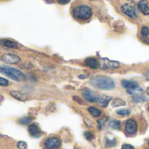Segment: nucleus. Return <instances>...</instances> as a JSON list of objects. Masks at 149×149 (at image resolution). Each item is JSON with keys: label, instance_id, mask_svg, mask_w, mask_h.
Listing matches in <instances>:
<instances>
[{"label": "nucleus", "instance_id": "nucleus-30", "mask_svg": "<svg viewBox=\"0 0 149 149\" xmlns=\"http://www.w3.org/2000/svg\"><path fill=\"white\" fill-rule=\"evenodd\" d=\"M122 149H134V148L133 146L129 145V144H124L122 146Z\"/></svg>", "mask_w": 149, "mask_h": 149}, {"label": "nucleus", "instance_id": "nucleus-10", "mask_svg": "<svg viewBox=\"0 0 149 149\" xmlns=\"http://www.w3.org/2000/svg\"><path fill=\"white\" fill-rule=\"evenodd\" d=\"M84 64L92 69H97L99 67V61L95 58H87L84 61Z\"/></svg>", "mask_w": 149, "mask_h": 149}, {"label": "nucleus", "instance_id": "nucleus-2", "mask_svg": "<svg viewBox=\"0 0 149 149\" xmlns=\"http://www.w3.org/2000/svg\"><path fill=\"white\" fill-rule=\"evenodd\" d=\"M73 16L80 20H88L92 16V10L90 6L82 4L76 6L73 9Z\"/></svg>", "mask_w": 149, "mask_h": 149}, {"label": "nucleus", "instance_id": "nucleus-22", "mask_svg": "<svg viewBox=\"0 0 149 149\" xmlns=\"http://www.w3.org/2000/svg\"><path fill=\"white\" fill-rule=\"evenodd\" d=\"M106 120H107V118L105 117V118H104V119H101V120H99L97 121V124H98V128H99L100 130H102V129L105 127V123H106Z\"/></svg>", "mask_w": 149, "mask_h": 149}, {"label": "nucleus", "instance_id": "nucleus-14", "mask_svg": "<svg viewBox=\"0 0 149 149\" xmlns=\"http://www.w3.org/2000/svg\"><path fill=\"white\" fill-rule=\"evenodd\" d=\"M139 9L144 15H149V7L148 4V2L146 0H141L138 3Z\"/></svg>", "mask_w": 149, "mask_h": 149}, {"label": "nucleus", "instance_id": "nucleus-33", "mask_svg": "<svg viewBox=\"0 0 149 149\" xmlns=\"http://www.w3.org/2000/svg\"><path fill=\"white\" fill-rule=\"evenodd\" d=\"M147 93H148V94L149 95V87H148V89H147Z\"/></svg>", "mask_w": 149, "mask_h": 149}, {"label": "nucleus", "instance_id": "nucleus-16", "mask_svg": "<svg viewBox=\"0 0 149 149\" xmlns=\"http://www.w3.org/2000/svg\"><path fill=\"white\" fill-rule=\"evenodd\" d=\"M11 95L12 97H14L15 99H17L18 100H22V101L25 100L26 98H27V96L25 94H24V93H22L20 92H17V91H11Z\"/></svg>", "mask_w": 149, "mask_h": 149}, {"label": "nucleus", "instance_id": "nucleus-8", "mask_svg": "<svg viewBox=\"0 0 149 149\" xmlns=\"http://www.w3.org/2000/svg\"><path fill=\"white\" fill-rule=\"evenodd\" d=\"M2 60L9 64H18L20 61V58L13 54H4L2 56Z\"/></svg>", "mask_w": 149, "mask_h": 149}, {"label": "nucleus", "instance_id": "nucleus-24", "mask_svg": "<svg viewBox=\"0 0 149 149\" xmlns=\"http://www.w3.org/2000/svg\"><path fill=\"white\" fill-rule=\"evenodd\" d=\"M133 101H138V102H141V101H144L146 100V99L144 97H142L141 94H138V95H133Z\"/></svg>", "mask_w": 149, "mask_h": 149}, {"label": "nucleus", "instance_id": "nucleus-11", "mask_svg": "<svg viewBox=\"0 0 149 149\" xmlns=\"http://www.w3.org/2000/svg\"><path fill=\"white\" fill-rule=\"evenodd\" d=\"M121 85L124 88H126V90H129V89H133V88H135V87H138L139 86V84L138 82L136 81H133V80H127V79H123L121 81Z\"/></svg>", "mask_w": 149, "mask_h": 149}, {"label": "nucleus", "instance_id": "nucleus-35", "mask_svg": "<svg viewBox=\"0 0 149 149\" xmlns=\"http://www.w3.org/2000/svg\"><path fill=\"white\" fill-rule=\"evenodd\" d=\"M148 144H149V141H148Z\"/></svg>", "mask_w": 149, "mask_h": 149}, {"label": "nucleus", "instance_id": "nucleus-12", "mask_svg": "<svg viewBox=\"0 0 149 149\" xmlns=\"http://www.w3.org/2000/svg\"><path fill=\"white\" fill-rule=\"evenodd\" d=\"M112 98L110 96H106V95H100V96H97V102L101 105L102 107H106L109 104V102L111 101Z\"/></svg>", "mask_w": 149, "mask_h": 149}, {"label": "nucleus", "instance_id": "nucleus-6", "mask_svg": "<svg viewBox=\"0 0 149 149\" xmlns=\"http://www.w3.org/2000/svg\"><path fill=\"white\" fill-rule=\"evenodd\" d=\"M121 10H122V12L125 15L128 16L129 17H131V18H137V13H136L134 8L132 5H130L128 3H125V4H123L121 6Z\"/></svg>", "mask_w": 149, "mask_h": 149}, {"label": "nucleus", "instance_id": "nucleus-15", "mask_svg": "<svg viewBox=\"0 0 149 149\" xmlns=\"http://www.w3.org/2000/svg\"><path fill=\"white\" fill-rule=\"evenodd\" d=\"M0 45L5 46V47H8V48H12V49L18 48L17 43H15V42H13L11 40H8V39H0Z\"/></svg>", "mask_w": 149, "mask_h": 149}, {"label": "nucleus", "instance_id": "nucleus-25", "mask_svg": "<svg viewBox=\"0 0 149 149\" xmlns=\"http://www.w3.org/2000/svg\"><path fill=\"white\" fill-rule=\"evenodd\" d=\"M116 145V140L115 139H106V146L107 147H112V146H115Z\"/></svg>", "mask_w": 149, "mask_h": 149}, {"label": "nucleus", "instance_id": "nucleus-21", "mask_svg": "<svg viewBox=\"0 0 149 149\" xmlns=\"http://www.w3.org/2000/svg\"><path fill=\"white\" fill-rule=\"evenodd\" d=\"M32 121V119L31 117H24V118H21L18 122L21 124V125H28L30 124L31 122Z\"/></svg>", "mask_w": 149, "mask_h": 149}, {"label": "nucleus", "instance_id": "nucleus-23", "mask_svg": "<svg viewBox=\"0 0 149 149\" xmlns=\"http://www.w3.org/2000/svg\"><path fill=\"white\" fill-rule=\"evenodd\" d=\"M116 113H117V114L121 115V116H126V115L130 114V111L127 109H120V110H118Z\"/></svg>", "mask_w": 149, "mask_h": 149}, {"label": "nucleus", "instance_id": "nucleus-27", "mask_svg": "<svg viewBox=\"0 0 149 149\" xmlns=\"http://www.w3.org/2000/svg\"><path fill=\"white\" fill-rule=\"evenodd\" d=\"M17 147H18V149H26L27 145H26V143L24 142V141H18V144H17Z\"/></svg>", "mask_w": 149, "mask_h": 149}, {"label": "nucleus", "instance_id": "nucleus-7", "mask_svg": "<svg viewBox=\"0 0 149 149\" xmlns=\"http://www.w3.org/2000/svg\"><path fill=\"white\" fill-rule=\"evenodd\" d=\"M138 129V126H137V122L133 120L130 119L126 122V132L128 134H136Z\"/></svg>", "mask_w": 149, "mask_h": 149}, {"label": "nucleus", "instance_id": "nucleus-34", "mask_svg": "<svg viewBox=\"0 0 149 149\" xmlns=\"http://www.w3.org/2000/svg\"><path fill=\"white\" fill-rule=\"evenodd\" d=\"M148 111H149V107H148Z\"/></svg>", "mask_w": 149, "mask_h": 149}, {"label": "nucleus", "instance_id": "nucleus-19", "mask_svg": "<svg viewBox=\"0 0 149 149\" xmlns=\"http://www.w3.org/2000/svg\"><path fill=\"white\" fill-rule=\"evenodd\" d=\"M143 92L142 88H141L140 86L138 87H135V88H133V89H129L127 90V93L131 95H138V94H141Z\"/></svg>", "mask_w": 149, "mask_h": 149}, {"label": "nucleus", "instance_id": "nucleus-29", "mask_svg": "<svg viewBox=\"0 0 149 149\" xmlns=\"http://www.w3.org/2000/svg\"><path fill=\"white\" fill-rule=\"evenodd\" d=\"M8 84H9V82H8L7 79H5L0 77V86H7Z\"/></svg>", "mask_w": 149, "mask_h": 149}, {"label": "nucleus", "instance_id": "nucleus-5", "mask_svg": "<svg viewBox=\"0 0 149 149\" xmlns=\"http://www.w3.org/2000/svg\"><path fill=\"white\" fill-rule=\"evenodd\" d=\"M61 145V140L56 137L49 138L45 142V147L47 149H57L59 148Z\"/></svg>", "mask_w": 149, "mask_h": 149}, {"label": "nucleus", "instance_id": "nucleus-4", "mask_svg": "<svg viewBox=\"0 0 149 149\" xmlns=\"http://www.w3.org/2000/svg\"><path fill=\"white\" fill-rule=\"evenodd\" d=\"M99 67L102 69H115L120 67V64L117 61H112L108 58H101L99 60Z\"/></svg>", "mask_w": 149, "mask_h": 149}, {"label": "nucleus", "instance_id": "nucleus-17", "mask_svg": "<svg viewBox=\"0 0 149 149\" xmlns=\"http://www.w3.org/2000/svg\"><path fill=\"white\" fill-rule=\"evenodd\" d=\"M125 105H126V102H125L123 100H121V99H119V98H117V99H114V100H112V106L113 107H123V106H125Z\"/></svg>", "mask_w": 149, "mask_h": 149}, {"label": "nucleus", "instance_id": "nucleus-20", "mask_svg": "<svg viewBox=\"0 0 149 149\" xmlns=\"http://www.w3.org/2000/svg\"><path fill=\"white\" fill-rule=\"evenodd\" d=\"M110 127L111 128H112V129H115V130H120V128H121V123H120V121H119V120H112L111 122H110Z\"/></svg>", "mask_w": 149, "mask_h": 149}, {"label": "nucleus", "instance_id": "nucleus-18", "mask_svg": "<svg viewBox=\"0 0 149 149\" xmlns=\"http://www.w3.org/2000/svg\"><path fill=\"white\" fill-rule=\"evenodd\" d=\"M88 110H89L90 113L92 116H94V117H98V116H100L101 113H102V111H101V110H99V109H97V108H96V107H89Z\"/></svg>", "mask_w": 149, "mask_h": 149}, {"label": "nucleus", "instance_id": "nucleus-32", "mask_svg": "<svg viewBox=\"0 0 149 149\" xmlns=\"http://www.w3.org/2000/svg\"><path fill=\"white\" fill-rule=\"evenodd\" d=\"M47 2H48V3H51V2H53L54 0H46Z\"/></svg>", "mask_w": 149, "mask_h": 149}, {"label": "nucleus", "instance_id": "nucleus-13", "mask_svg": "<svg viewBox=\"0 0 149 149\" xmlns=\"http://www.w3.org/2000/svg\"><path fill=\"white\" fill-rule=\"evenodd\" d=\"M83 96L89 102H96L97 101V96L93 92H90V91H85V92H83Z\"/></svg>", "mask_w": 149, "mask_h": 149}, {"label": "nucleus", "instance_id": "nucleus-26", "mask_svg": "<svg viewBox=\"0 0 149 149\" xmlns=\"http://www.w3.org/2000/svg\"><path fill=\"white\" fill-rule=\"evenodd\" d=\"M141 35L143 37H147L149 35V28L147 26H143L141 29Z\"/></svg>", "mask_w": 149, "mask_h": 149}, {"label": "nucleus", "instance_id": "nucleus-9", "mask_svg": "<svg viewBox=\"0 0 149 149\" xmlns=\"http://www.w3.org/2000/svg\"><path fill=\"white\" fill-rule=\"evenodd\" d=\"M28 132H29V134L33 137V138H39L40 135H41V132H40V129L39 128V127L35 124H32V125H30L29 127H28Z\"/></svg>", "mask_w": 149, "mask_h": 149}, {"label": "nucleus", "instance_id": "nucleus-28", "mask_svg": "<svg viewBox=\"0 0 149 149\" xmlns=\"http://www.w3.org/2000/svg\"><path fill=\"white\" fill-rule=\"evenodd\" d=\"M84 137H85L86 140H88V141H91V140L94 138L92 133H90V132H85V133H84Z\"/></svg>", "mask_w": 149, "mask_h": 149}, {"label": "nucleus", "instance_id": "nucleus-1", "mask_svg": "<svg viewBox=\"0 0 149 149\" xmlns=\"http://www.w3.org/2000/svg\"><path fill=\"white\" fill-rule=\"evenodd\" d=\"M90 83L95 87L102 89V90H111L115 87V83L113 79L105 76L95 77L90 80Z\"/></svg>", "mask_w": 149, "mask_h": 149}, {"label": "nucleus", "instance_id": "nucleus-3", "mask_svg": "<svg viewBox=\"0 0 149 149\" xmlns=\"http://www.w3.org/2000/svg\"><path fill=\"white\" fill-rule=\"evenodd\" d=\"M0 72L11 78L12 79L16 80V81H20L22 79H25V76L23 72H21L20 71L17 70L16 68L13 67H10L8 65H3L0 66Z\"/></svg>", "mask_w": 149, "mask_h": 149}, {"label": "nucleus", "instance_id": "nucleus-31", "mask_svg": "<svg viewBox=\"0 0 149 149\" xmlns=\"http://www.w3.org/2000/svg\"><path fill=\"white\" fill-rule=\"evenodd\" d=\"M69 1L70 0H58V3L60 4H66V3H69Z\"/></svg>", "mask_w": 149, "mask_h": 149}]
</instances>
